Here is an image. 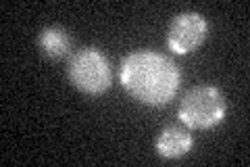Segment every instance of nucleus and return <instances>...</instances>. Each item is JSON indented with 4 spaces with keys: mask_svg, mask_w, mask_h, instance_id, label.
Instances as JSON below:
<instances>
[{
    "mask_svg": "<svg viewBox=\"0 0 250 167\" xmlns=\"http://www.w3.org/2000/svg\"><path fill=\"white\" fill-rule=\"evenodd\" d=\"M225 111L228 102L217 86H196L184 94L177 117L188 130H210L223 121Z\"/></svg>",
    "mask_w": 250,
    "mask_h": 167,
    "instance_id": "2",
    "label": "nucleus"
},
{
    "mask_svg": "<svg viewBox=\"0 0 250 167\" xmlns=\"http://www.w3.org/2000/svg\"><path fill=\"white\" fill-rule=\"evenodd\" d=\"M38 46L48 59H65L71 52V38H69L67 29L50 25L38 34Z\"/></svg>",
    "mask_w": 250,
    "mask_h": 167,
    "instance_id": "6",
    "label": "nucleus"
},
{
    "mask_svg": "<svg viewBox=\"0 0 250 167\" xmlns=\"http://www.w3.org/2000/svg\"><path fill=\"white\" fill-rule=\"evenodd\" d=\"M67 73L75 88H80L85 94H92V96L106 92L113 82L111 63L94 46L80 48L69 59Z\"/></svg>",
    "mask_w": 250,
    "mask_h": 167,
    "instance_id": "3",
    "label": "nucleus"
},
{
    "mask_svg": "<svg viewBox=\"0 0 250 167\" xmlns=\"http://www.w3.org/2000/svg\"><path fill=\"white\" fill-rule=\"evenodd\" d=\"M207 19L196 11H186L179 13L171 21L167 31V46L175 54H190L205 42L207 38Z\"/></svg>",
    "mask_w": 250,
    "mask_h": 167,
    "instance_id": "4",
    "label": "nucleus"
},
{
    "mask_svg": "<svg viewBox=\"0 0 250 167\" xmlns=\"http://www.w3.org/2000/svg\"><path fill=\"white\" fill-rule=\"evenodd\" d=\"M194 146V138L182 125H167L163 128L159 138L154 142V148L163 159H179L188 155Z\"/></svg>",
    "mask_w": 250,
    "mask_h": 167,
    "instance_id": "5",
    "label": "nucleus"
},
{
    "mask_svg": "<svg viewBox=\"0 0 250 167\" xmlns=\"http://www.w3.org/2000/svg\"><path fill=\"white\" fill-rule=\"evenodd\" d=\"M121 86L148 107H165L175 98L182 82L179 67L156 50H134L121 61Z\"/></svg>",
    "mask_w": 250,
    "mask_h": 167,
    "instance_id": "1",
    "label": "nucleus"
}]
</instances>
